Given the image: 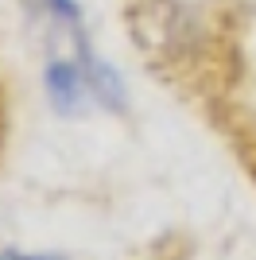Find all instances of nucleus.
<instances>
[{"mask_svg": "<svg viewBox=\"0 0 256 260\" xmlns=\"http://www.w3.org/2000/svg\"><path fill=\"white\" fill-rule=\"evenodd\" d=\"M39 4L51 12L62 27H70L74 39H82V8H78V0H39Z\"/></svg>", "mask_w": 256, "mask_h": 260, "instance_id": "7ed1b4c3", "label": "nucleus"}, {"mask_svg": "<svg viewBox=\"0 0 256 260\" xmlns=\"http://www.w3.org/2000/svg\"><path fill=\"white\" fill-rule=\"evenodd\" d=\"M78 62H82L85 70V82H89V93H93L101 105L109 109V113H124V86H120L117 70L109 62H101L93 51H89V43H85V35L78 39Z\"/></svg>", "mask_w": 256, "mask_h": 260, "instance_id": "f03ea898", "label": "nucleus"}, {"mask_svg": "<svg viewBox=\"0 0 256 260\" xmlns=\"http://www.w3.org/2000/svg\"><path fill=\"white\" fill-rule=\"evenodd\" d=\"M43 82H47V98L54 101L58 113H78L82 101H85V93H89L85 70H82V62H74V58H54V62L47 66Z\"/></svg>", "mask_w": 256, "mask_h": 260, "instance_id": "f257e3e1", "label": "nucleus"}]
</instances>
